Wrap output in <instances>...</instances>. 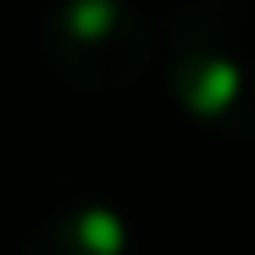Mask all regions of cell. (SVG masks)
<instances>
[{
	"instance_id": "cell-3",
	"label": "cell",
	"mask_w": 255,
	"mask_h": 255,
	"mask_svg": "<svg viewBox=\"0 0 255 255\" xmlns=\"http://www.w3.org/2000/svg\"><path fill=\"white\" fill-rule=\"evenodd\" d=\"M22 255H133V239L111 205L83 200V205L45 217L33 228V239L22 244Z\"/></svg>"
},
{
	"instance_id": "cell-1",
	"label": "cell",
	"mask_w": 255,
	"mask_h": 255,
	"mask_svg": "<svg viewBox=\"0 0 255 255\" xmlns=\"http://www.w3.org/2000/svg\"><path fill=\"white\" fill-rule=\"evenodd\" d=\"M178 106L228 139H255V0H189L166 39Z\"/></svg>"
},
{
	"instance_id": "cell-2",
	"label": "cell",
	"mask_w": 255,
	"mask_h": 255,
	"mask_svg": "<svg viewBox=\"0 0 255 255\" xmlns=\"http://www.w3.org/2000/svg\"><path fill=\"white\" fill-rule=\"evenodd\" d=\"M39 61L67 89L122 95L150 72L155 33L133 0H56L39 22Z\"/></svg>"
}]
</instances>
